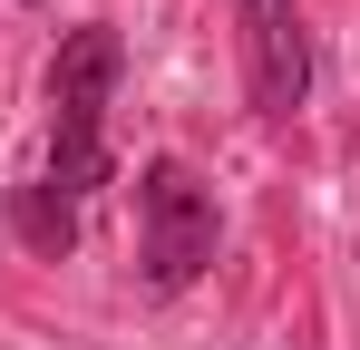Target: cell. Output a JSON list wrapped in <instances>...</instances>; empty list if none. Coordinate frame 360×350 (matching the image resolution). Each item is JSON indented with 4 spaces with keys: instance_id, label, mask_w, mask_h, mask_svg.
<instances>
[{
    "instance_id": "6da1fadb",
    "label": "cell",
    "mask_w": 360,
    "mask_h": 350,
    "mask_svg": "<svg viewBox=\"0 0 360 350\" xmlns=\"http://www.w3.org/2000/svg\"><path fill=\"white\" fill-rule=\"evenodd\" d=\"M117 68H127V39L108 20H88V30H68L59 58H49V166L39 185H20V205H10V224L30 253H68L78 243V205L108 185V98H117Z\"/></svg>"
},
{
    "instance_id": "7a4b0ae2",
    "label": "cell",
    "mask_w": 360,
    "mask_h": 350,
    "mask_svg": "<svg viewBox=\"0 0 360 350\" xmlns=\"http://www.w3.org/2000/svg\"><path fill=\"white\" fill-rule=\"evenodd\" d=\"M214 233H224L214 185L185 166V156H156V166L136 175V273H146V292H185L214 263Z\"/></svg>"
},
{
    "instance_id": "3957f363",
    "label": "cell",
    "mask_w": 360,
    "mask_h": 350,
    "mask_svg": "<svg viewBox=\"0 0 360 350\" xmlns=\"http://www.w3.org/2000/svg\"><path fill=\"white\" fill-rule=\"evenodd\" d=\"M243 30V78H253V108L292 117L311 98V39H302V0H234Z\"/></svg>"
}]
</instances>
